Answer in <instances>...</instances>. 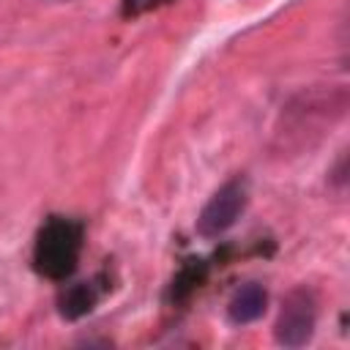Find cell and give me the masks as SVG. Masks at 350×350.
<instances>
[{
  "label": "cell",
  "instance_id": "obj_1",
  "mask_svg": "<svg viewBox=\"0 0 350 350\" xmlns=\"http://www.w3.org/2000/svg\"><path fill=\"white\" fill-rule=\"evenodd\" d=\"M79 252H82V227L71 219L55 216L41 227L36 238L33 262L41 276L63 282L74 273L79 262Z\"/></svg>",
  "mask_w": 350,
  "mask_h": 350
},
{
  "label": "cell",
  "instance_id": "obj_2",
  "mask_svg": "<svg viewBox=\"0 0 350 350\" xmlns=\"http://www.w3.org/2000/svg\"><path fill=\"white\" fill-rule=\"evenodd\" d=\"M314 320H317V309H314V295L304 287L290 290L282 301L273 334L276 342L284 347H301L312 339L314 331Z\"/></svg>",
  "mask_w": 350,
  "mask_h": 350
},
{
  "label": "cell",
  "instance_id": "obj_3",
  "mask_svg": "<svg viewBox=\"0 0 350 350\" xmlns=\"http://www.w3.org/2000/svg\"><path fill=\"white\" fill-rule=\"evenodd\" d=\"M243 208H246V180L243 178H232L200 211L197 232L205 235V238L221 235L224 230H230L235 224V219L241 216Z\"/></svg>",
  "mask_w": 350,
  "mask_h": 350
},
{
  "label": "cell",
  "instance_id": "obj_4",
  "mask_svg": "<svg viewBox=\"0 0 350 350\" xmlns=\"http://www.w3.org/2000/svg\"><path fill=\"white\" fill-rule=\"evenodd\" d=\"M268 306V295L262 290V284L257 282H249L243 284L241 290H235V295L230 298V306H227V317L235 323V325H246V323H254L262 317Z\"/></svg>",
  "mask_w": 350,
  "mask_h": 350
},
{
  "label": "cell",
  "instance_id": "obj_5",
  "mask_svg": "<svg viewBox=\"0 0 350 350\" xmlns=\"http://www.w3.org/2000/svg\"><path fill=\"white\" fill-rule=\"evenodd\" d=\"M60 314L66 320H77L82 314H88L93 306H96V290L88 284V282H79V284H71L60 293Z\"/></svg>",
  "mask_w": 350,
  "mask_h": 350
},
{
  "label": "cell",
  "instance_id": "obj_6",
  "mask_svg": "<svg viewBox=\"0 0 350 350\" xmlns=\"http://www.w3.org/2000/svg\"><path fill=\"white\" fill-rule=\"evenodd\" d=\"M202 273H205V265H202L200 260H189V265H186V268L178 273V279H175V295H183L186 290H194V287L200 284Z\"/></svg>",
  "mask_w": 350,
  "mask_h": 350
},
{
  "label": "cell",
  "instance_id": "obj_7",
  "mask_svg": "<svg viewBox=\"0 0 350 350\" xmlns=\"http://www.w3.org/2000/svg\"><path fill=\"white\" fill-rule=\"evenodd\" d=\"M134 3H145V5H150V3H156V0H134Z\"/></svg>",
  "mask_w": 350,
  "mask_h": 350
}]
</instances>
